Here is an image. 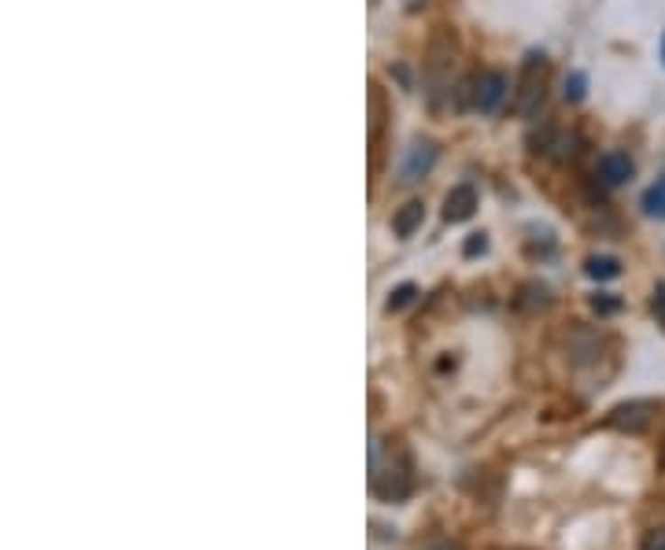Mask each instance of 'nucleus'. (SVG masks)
<instances>
[{"mask_svg": "<svg viewBox=\"0 0 665 550\" xmlns=\"http://www.w3.org/2000/svg\"><path fill=\"white\" fill-rule=\"evenodd\" d=\"M584 270H588V278H596V281H614L621 273V262L614 255H592Z\"/></svg>", "mask_w": 665, "mask_h": 550, "instance_id": "9", "label": "nucleus"}, {"mask_svg": "<svg viewBox=\"0 0 665 550\" xmlns=\"http://www.w3.org/2000/svg\"><path fill=\"white\" fill-rule=\"evenodd\" d=\"M661 60H665V37H661Z\"/></svg>", "mask_w": 665, "mask_h": 550, "instance_id": "17", "label": "nucleus"}, {"mask_svg": "<svg viewBox=\"0 0 665 550\" xmlns=\"http://www.w3.org/2000/svg\"><path fill=\"white\" fill-rule=\"evenodd\" d=\"M651 307H654V314H658V322L665 325V289L654 292V303H651Z\"/></svg>", "mask_w": 665, "mask_h": 550, "instance_id": "16", "label": "nucleus"}, {"mask_svg": "<svg viewBox=\"0 0 665 550\" xmlns=\"http://www.w3.org/2000/svg\"><path fill=\"white\" fill-rule=\"evenodd\" d=\"M477 211V188L474 185H455L444 200V222H466Z\"/></svg>", "mask_w": 665, "mask_h": 550, "instance_id": "3", "label": "nucleus"}, {"mask_svg": "<svg viewBox=\"0 0 665 550\" xmlns=\"http://www.w3.org/2000/svg\"><path fill=\"white\" fill-rule=\"evenodd\" d=\"M592 307H596V314H617L621 310V299L617 296H596Z\"/></svg>", "mask_w": 665, "mask_h": 550, "instance_id": "13", "label": "nucleus"}, {"mask_svg": "<svg viewBox=\"0 0 665 550\" xmlns=\"http://www.w3.org/2000/svg\"><path fill=\"white\" fill-rule=\"evenodd\" d=\"M584 96V74H569L566 78V100H580Z\"/></svg>", "mask_w": 665, "mask_h": 550, "instance_id": "14", "label": "nucleus"}, {"mask_svg": "<svg viewBox=\"0 0 665 550\" xmlns=\"http://www.w3.org/2000/svg\"><path fill=\"white\" fill-rule=\"evenodd\" d=\"M451 52H455V41H451L448 33H437L433 45H429V82H433V93L444 82V67L451 63Z\"/></svg>", "mask_w": 665, "mask_h": 550, "instance_id": "4", "label": "nucleus"}, {"mask_svg": "<svg viewBox=\"0 0 665 550\" xmlns=\"http://www.w3.org/2000/svg\"><path fill=\"white\" fill-rule=\"evenodd\" d=\"M543 86H547V63L543 56H529L525 67H522V82H518V96H514V111L522 119H532L543 104Z\"/></svg>", "mask_w": 665, "mask_h": 550, "instance_id": "1", "label": "nucleus"}, {"mask_svg": "<svg viewBox=\"0 0 665 550\" xmlns=\"http://www.w3.org/2000/svg\"><path fill=\"white\" fill-rule=\"evenodd\" d=\"M633 160L624 151H606L603 160H599V178H603V185H624L633 178Z\"/></svg>", "mask_w": 665, "mask_h": 550, "instance_id": "5", "label": "nucleus"}, {"mask_svg": "<svg viewBox=\"0 0 665 550\" xmlns=\"http://www.w3.org/2000/svg\"><path fill=\"white\" fill-rule=\"evenodd\" d=\"M643 550H665V528H654L643 543Z\"/></svg>", "mask_w": 665, "mask_h": 550, "instance_id": "15", "label": "nucleus"}, {"mask_svg": "<svg viewBox=\"0 0 665 550\" xmlns=\"http://www.w3.org/2000/svg\"><path fill=\"white\" fill-rule=\"evenodd\" d=\"M433 160H437V148H433V144H429V141L414 144V148H411V155H407V163H403V181L411 185V181L425 178V174H429V167H433Z\"/></svg>", "mask_w": 665, "mask_h": 550, "instance_id": "7", "label": "nucleus"}, {"mask_svg": "<svg viewBox=\"0 0 665 550\" xmlns=\"http://www.w3.org/2000/svg\"><path fill=\"white\" fill-rule=\"evenodd\" d=\"M485 248H488V237H485V233H469V241L462 244V255L474 259V255H481Z\"/></svg>", "mask_w": 665, "mask_h": 550, "instance_id": "12", "label": "nucleus"}, {"mask_svg": "<svg viewBox=\"0 0 665 550\" xmlns=\"http://www.w3.org/2000/svg\"><path fill=\"white\" fill-rule=\"evenodd\" d=\"M654 414H658V403L654 399H633V403L614 407L610 417H606V425L617 428V432H633V436H636V432H647L651 428Z\"/></svg>", "mask_w": 665, "mask_h": 550, "instance_id": "2", "label": "nucleus"}, {"mask_svg": "<svg viewBox=\"0 0 665 550\" xmlns=\"http://www.w3.org/2000/svg\"><path fill=\"white\" fill-rule=\"evenodd\" d=\"M661 462H665V447H661Z\"/></svg>", "mask_w": 665, "mask_h": 550, "instance_id": "18", "label": "nucleus"}, {"mask_svg": "<svg viewBox=\"0 0 665 550\" xmlns=\"http://www.w3.org/2000/svg\"><path fill=\"white\" fill-rule=\"evenodd\" d=\"M503 93H506V78L499 70L481 74V82H477V111H495Z\"/></svg>", "mask_w": 665, "mask_h": 550, "instance_id": "6", "label": "nucleus"}, {"mask_svg": "<svg viewBox=\"0 0 665 550\" xmlns=\"http://www.w3.org/2000/svg\"><path fill=\"white\" fill-rule=\"evenodd\" d=\"M643 211H647L651 218H665V178L643 192Z\"/></svg>", "mask_w": 665, "mask_h": 550, "instance_id": "10", "label": "nucleus"}, {"mask_svg": "<svg viewBox=\"0 0 665 550\" xmlns=\"http://www.w3.org/2000/svg\"><path fill=\"white\" fill-rule=\"evenodd\" d=\"M414 296H418V289H414V285H400L393 296H388V303H384V307H388V310H400V307H407Z\"/></svg>", "mask_w": 665, "mask_h": 550, "instance_id": "11", "label": "nucleus"}, {"mask_svg": "<svg viewBox=\"0 0 665 550\" xmlns=\"http://www.w3.org/2000/svg\"><path fill=\"white\" fill-rule=\"evenodd\" d=\"M421 218H425V204L421 200H411V204H403L400 211H396V218H393V229H396V237H414V229L421 225Z\"/></svg>", "mask_w": 665, "mask_h": 550, "instance_id": "8", "label": "nucleus"}]
</instances>
